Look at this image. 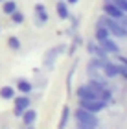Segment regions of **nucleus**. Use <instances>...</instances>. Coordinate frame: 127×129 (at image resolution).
<instances>
[{"label": "nucleus", "mask_w": 127, "mask_h": 129, "mask_svg": "<svg viewBox=\"0 0 127 129\" xmlns=\"http://www.w3.org/2000/svg\"><path fill=\"white\" fill-rule=\"evenodd\" d=\"M101 70L105 72L107 78H114V76H118V64H114L111 61H105L101 64Z\"/></svg>", "instance_id": "obj_9"}, {"label": "nucleus", "mask_w": 127, "mask_h": 129, "mask_svg": "<svg viewBox=\"0 0 127 129\" xmlns=\"http://www.w3.org/2000/svg\"><path fill=\"white\" fill-rule=\"evenodd\" d=\"M30 105H31V100L28 98V94L17 96L15 98V116H22V113L26 109H30Z\"/></svg>", "instance_id": "obj_4"}, {"label": "nucleus", "mask_w": 127, "mask_h": 129, "mask_svg": "<svg viewBox=\"0 0 127 129\" xmlns=\"http://www.w3.org/2000/svg\"><path fill=\"white\" fill-rule=\"evenodd\" d=\"M118 59H120V63H122V64H123V67H127V57H123V55H120V57H118Z\"/></svg>", "instance_id": "obj_24"}, {"label": "nucleus", "mask_w": 127, "mask_h": 129, "mask_svg": "<svg viewBox=\"0 0 127 129\" xmlns=\"http://www.w3.org/2000/svg\"><path fill=\"white\" fill-rule=\"evenodd\" d=\"M105 105L107 103L101 102V100H79V107L89 111V113H94V114H98L100 111H103Z\"/></svg>", "instance_id": "obj_3"}, {"label": "nucleus", "mask_w": 127, "mask_h": 129, "mask_svg": "<svg viewBox=\"0 0 127 129\" xmlns=\"http://www.w3.org/2000/svg\"><path fill=\"white\" fill-rule=\"evenodd\" d=\"M111 2H112L114 6H116L118 9H122L123 13L127 15V0H111Z\"/></svg>", "instance_id": "obj_21"}, {"label": "nucleus", "mask_w": 127, "mask_h": 129, "mask_svg": "<svg viewBox=\"0 0 127 129\" xmlns=\"http://www.w3.org/2000/svg\"><path fill=\"white\" fill-rule=\"evenodd\" d=\"M57 17L63 20L70 17V11H68V6L65 4V0H59V4H57Z\"/></svg>", "instance_id": "obj_13"}, {"label": "nucleus", "mask_w": 127, "mask_h": 129, "mask_svg": "<svg viewBox=\"0 0 127 129\" xmlns=\"http://www.w3.org/2000/svg\"><path fill=\"white\" fill-rule=\"evenodd\" d=\"M100 46H101V48L107 52V54H118V50H120V48H118V44L114 43V41H112L111 37H109V39H103V41H100Z\"/></svg>", "instance_id": "obj_8"}, {"label": "nucleus", "mask_w": 127, "mask_h": 129, "mask_svg": "<svg viewBox=\"0 0 127 129\" xmlns=\"http://www.w3.org/2000/svg\"><path fill=\"white\" fill-rule=\"evenodd\" d=\"M118 74L123 76V78L127 79V67H123V64H118Z\"/></svg>", "instance_id": "obj_22"}, {"label": "nucleus", "mask_w": 127, "mask_h": 129, "mask_svg": "<svg viewBox=\"0 0 127 129\" xmlns=\"http://www.w3.org/2000/svg\"><path fill=\"white\" fill-rule=\"evenodd\" d=\"M83 129H98V127H83Z\"/></svg>", "instance_id": "obj_27"}, {"label": "nucleus", "mask_w": 127, "mask_h": 129, "mask_svg": "<svg viewBox=\"0 0 127 129\" xmlns=\"http://www.w3.org/2000/svg\"><path fill=\"white\" fill-rule=\"evenodd\" d=\"M35 15H37V22L39 24H44V22H48V11L43 4H37L35 6Z\"/></svg>", "instance_id": "obj_10"}, {"label": "nucleus", "mask_w": 127, "mask_h": 129, "mask_svg": "<svg viewBox=\"0 0 127 129\" xmlns=\"http://www.w3.org/2000/svg\"><path fill=\"white\" fill-rule=\"evenodd\" d=\"M35 120H37V113L33 109H26L24 113H22V122H24L26 125H33Z\"/></svg>", "instance_id": "obj_11"}, {"label": "nucleus", "mask_w": 127, "mask_h": 129, "mask_svg": "<svg viewBox=\"0 0 127 129\" xmlns=\"http://www.w3.org/2000/svg\"><path fill=\"white\" fill-rule=\"evenodd\" d=\"M103 13H105L107 17H111V19H116V20H120L125 15L122 9H118L116 6L111 2V0H107V4H103Z\"/></svg>", "instance_id": "obj_5"}, {"label": "nucleus", "mask_w": 127, "mask_h": 129, "mask_svg": "<svg viewBox=\"0 0 127 129\" xmlns=\"http://www.w3.org/2000/svg\"><path fill=\"white\" fill-rule=\"evenodd\" d=\"M0 98H4V100H13L15 98V89L13 87H9V85H6L0 89Z\"/></svg>", "instance_id": "obj_16"}, {"label": "nucleus", "mask_w": 127, "mask_h": 129, "mask_svg": "<svg viewBox=\"0 0 127 129\" xmlns=\"http://www.w3.org/2000/svg\"><path fill=\"white\" fill-rule=\"evenodd\" d=\"M109 37H111V33H109L107 28H103V26H98L96 28V41H98V43L103 41V39H109Z\"/></svg>", "instance_id": "obj_18"}, {"label": "nucleus", "mask_w": 127, "mask_h": 129, "mask_svg": "<svg viewBox=\"0 0 127 129\" xmlns=\"http://www.w3.org/2000/svg\"><path fill=\"white\" fill-rule=\"evenodd\" d=\"M17 89H19L22 94H30V92L33 90V85L30 83V81H26V79H19L17 81Z\"/></svg>", "instance_id": "obj_14"}, {"label": "nucleus", "mask_w": 127, "mask_h": 129, "mask_svg": "<svg viewBox=\"0 0 127 129\" xmlns=\"http://www.w3.org/2000/svg\"><path fill=\"white\" fill-rule=\"evenodd\" d=\"M2 2H6V0H0V4H2Z\"/></svg>", "instance_id": "obj_28"}, {"label": "nucleus", "mask_w": 127, "mask_h": 129, "mask_svg": "<svg viewBox=\"0 0 127 129\" xmlns=\"http://www.w3.org/2000/svg\"><path fill=\"white\" fill-rule=\"evenodd\" d=\"M15 9H17V2L15 0H6V2H2V11L6 15H11Z\"/></svg>", "instance_id": "obj_17"}, {"label": "nucleus", "mask_w": 127, "mask_h": 129, "mask_svg": "<svg viewBox=\"0 0 127 129\" xmlns=\"http://www.w3.org/2000/svg\"><path fill=\"white\" fill-rule=\"evenodd\" d=\"M76 96L79 98V100H98V94L96 92H92L87 85H81L79 89L76 90Z\"/></svg>", "instance_id": "obj_6"}, {"label": "nucleus", "mask_w": 127, "mask_h": 129, "mask_svg": "<svg viewBox=\"0 0 127 129\" xmlns=\"http://www.w3.org/2000/svg\"><path fill=\"white\" fill-rule=\"evenodd\" d=\"M74 118H76V124H77V129H83V127H98L100 125V120L94 113H89L85 109H76L74 113Z\"/></svg>", "instance_id": "obj_1"}, {"label": "nucleus", "mask_w": 127, "mask_h": 129, "mask_svg": "<svg viewBox=\"0 0 127 129\" xmlns=\"http://www.w3.org/2000/svg\"><path fill=\"white\" fill-rule=\"evenodd\" d=\"M9 17H11V20H13L15 24H22V22H24V15H22L19 9H15V11H13V13H11Z\"/></svg>", "instance_id": "obj_19"}, {"label": "nucleus", "mask_w": 127, "mask_h": 129, "mask_svg": "<svg viewBox=\"0 0 127 129\" xmlns=\"http://www.w3.org/2000/svg\"><path fill=\"white\" fill-rule=\"evenodd\" d=\"M61 46H57V48H52L50 52H48V55H46V59H44V64L46 67H52V64H54V61H55V55L57 54H61Z\"/></svg>", "instance_id": "obj_15"}, {"label": "nucleus", "mask_w": 127, "mask_h": 129, "mask_svg": "<svg viewBox=\"0 0 127 129\" xmlns=\"http://www.w3.org/2000/svg\"><path fill=\"white\" fill-rule=\"evenodd\" d=\"M0 30H2V28H0Z\"/></svg>", "instance_id": "obj_29"}, {"label": "nucleus", "mask_w": 127, "mask_h": 129, "mask_svg": "<svg viewBox=\"0 0 127 129\" xmlns=\"http://www.w3.org/2000/svg\"><path fill=\"white\" fill-rule=\"evenodd\" d=\"M26 129H35V127H33V125H28V127H26Z\"/></svg>", "instance_id": "obj_26"}, {"label": "nucleus", "mask_w": 127, "mask_h": 129, "mask_svg": "<svg viewBox=\"0 0 127 129\" xmlns=\"http://www.w3.org/2000/svg\"><path fill=\"white\" fill-rule=\"evenodd\" d=\"M118 22H120V24H122V26L125 28V30H127V15H123V17H122V19H120Z\"/></svg>", "instance_id": "obj_23"}, {"label": "nucleus", "mask_w": 127, "mask_h": 129, "mask_svg": "<svg viewBox=\"0 0 127 129\" xmlns=\"http://www.w3.org/2000/svg\"><path fill=\"white\" fill-rule=\"evenodd\" d=\"M66 2H68V4H77L79 0H66Z\"/></svg>", "instance_id": "obj_25"}, {"label": "nucleus", "mask_w": 127, "mask_h": 129, "mask_svg": "<svg viewBox=\"0 0 127 129\" xmlns=\"http://www.w3.org/2000/svg\"><path fill=\"white\" fill-rule=\"evenodd\" d=\"M68 120H70V107L68 105H65L63 107V113H61V120H59V125H57V129H65Z\"/></svg>", "instance_id": "obj_12"}, {"label": "nucleus", "mask_w": 127, "mask_h": 129, "mask_svg": "<svg viewBox=\"0 0 127 129\" xmlns=\"http://www.w3.org/2000/svg\"><path fill=\"white\" fill-rule=\"evenodd\" d=\"M9 48L11 50H20V39L19 37H9Z\"/></svg>", "instance_id": "obj_20"}, {"label": "nucleus", "mask_w": 127, "mask_h": 129, "mask_svg": "<svg viewBox=\"0 0 127 129\" xmlns=\"http://www.w3.org/2000/svg\"><path fill=\"white\" fill-rule=\"evenodd\" d=\"M87 50H89L90 54H94V55L98 57V59H103V61H107V55H109V54H107V52H105V50H103L101 46H100V43H98V44H94V43H89Z\"/></svg>", "instance_id": "obj_7"}, {"label": "nucleus", "mask_w": 127, "mask_h": 129, "mask_svg": "<svg viewBox=\"0 0 127 129\" xmlns=\"http://www.w3.org/2000/svg\"><path fill=\"white\" fill-rule=\"evenodd\" d=\"M98 26H103V28H107L109 33H112V35H118V37H127V30L120 24V22L116 19H111V17H101L100 20H98Z\"/></svg>", "instance_id": "obj_2"}]
</instances>
